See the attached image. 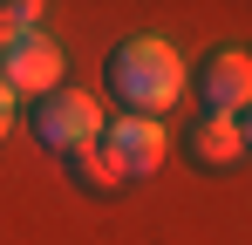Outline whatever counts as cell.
<instances>
[{
	"label": "cell",
	"mask_w": 252,
	"mask_h": 245,
	"mask_svg": "<svg viewBox=\"0 0 252 245\" xmlns=\"http://www.w3.org/2000/svg\"><path fill=\"white\" fill-rule=\"evenodd\" d=\"M0 82L14 89V102H21V95H41V102H48V95L62 89V48H55L48 34L7 48V55H0Z\"/></svg>",
	"instance_id": "5"
},
{
	"label": "cell",
	"mask_w": 252,
	"mask_h": 245,
	"mask_svg": "<svg viewBox=\"0 0 252 245\" xmlns=\"http://www.w3.org/2000/svg\"><path fill=\"white\" fill-rule=\"evenodd\" d=\"M34 21H41V7H34V0L0 7V55H7V48H21V41H34Z\"/></svg>",
	"instance_id": "8"
},
{
	"label": "cell",
	"mask_w": 252,
	"mask_h": 245,
	"mask_svg": "<svg viewBox=\"0 0 252 245\" xmlns=\"http://www.w3.org/2000/svg\"><path fill=\"white\" fill-rule=\"evenodd\" d=\"M102 122H109V116H102V102H95L89 89H55L41 109H34V136H41L48 150L68 157V150H82V143L102 136Z\"/></svg>",
	"instance_id": "2"
},
{
	"label": "cell",
	"mask_w": 252,
	"mask_h": 245,
	"mask_svg": "<svg viewBox=\"0 0 252 245\" xmlns=\"http://www.w3.org/2000/svg\"><path fill=\"white\" fill-rule=\"evenodd\" d=\"M198 95H205V116H246L252 109V55L246 48H218L198 68Z\"/></svg>",
	"instance_id": "4"
},
{
	"label": "cell",
	"mask_w": 252,
	"mask_h": 245,
	"mask_svg": "<svg viewBox=\"0 0 252 245\" xmlns=\"http://www.w3.org/2000/svg\"><path fill=\"white\" fill-rule=\"evenodd\" d=\"M191 157H198V163H211V170L239 163V157H246L239 116H205V122H191Z\"/></svg>",
	"instance_id": "6"
},
{
	"label": "cell",
	"mask_w": 252,
	"mask_h": 245,
	"mask_svg": "<svg viewBox=\"0 0 252 245\" xmlns=\"http://www.w3.org/2000/svg\"><path fill=\"white\" fill-rule=\"evenodd\" d=\"M68 170H75V184H82V191H102V198H109V191H123V170H116V157L102 150V136L82 143V150H68Z\"/></svg>",
	"instance_id": "7"
},
{
	"label": "cell",
	"mask_w": 252,
	"mask_h": 245,
	"mask_svg": "<svg viewBox=\"0 0 252 245\" xmlns=\"http://www.w3.org/2000/svg\"><path fill=\"white\" fill-rule=\"evenodd\" d=\"M7 129H14V89L0 82V136H7Z\"/></svg>",
	"instance_id": "9"
},
{
	"label": "cell",
	"mask_w": 252,
	"mask_h": 245,
	"mask_svg": "<svg viewBox=\"0 0 252 245\" xmlns=\"http://www.w3.org/2000/svg\"><path fill=\"white\" fill-rule=\"evenodd\" d=\"M239 136H246V150H252V109H246V122H239Z\"/></svg>",
	"instance_id": "10"
},
{
	"label": "cell",
	"mask_w": 252,
	"mask_h": 245,
	"mask_svg": "<svg viewBox=\"0 0 252 245\" xmlns=\"http://www.w3.org/2000/svg\"><path fill=\"white\" fill-rule=\"evenodd\" d=\"M109 89H116V102H123V116H164L177 109V95H184V55L170 48L164 34H129L116 41V55H109Z\"/></svg>",
	"instance_id": "1"
},
{
	"label": "cell",
	"mask_w": 252,
	"mask_h": 245,
	"mask_svg": "<svg viewBox=\"0 0 252 245\" xmlns=\"http://www.w3.org/2000/svg\"><path fill=\"white\" fill-rule=\"evenodd\" d=\"M102 150L116 157V170L129 184V177H150L164 163L170 136H164V122H150V116H116V122H102Z\"/></svg>",
	"instance_id": "3"
}]
</instances>
